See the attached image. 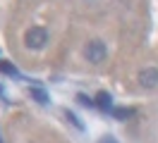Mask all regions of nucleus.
<instances>
[{"label": "nucleus", "instance_id": "nucleus-7", "mask_svg": "<svg viewBox=\"0 0 158 143\" xmlns=\"http://www.w3.org/2000/svg\"><path fill=\"white\" fill-rule=\"evenodd\" d=\"M0 72L2 74H10V76H17L19 72H17V67L10 65V62H5V60H0Z\"/></svg>", "mask_w": 158, "mask_h": 143}, {"label": "nucleus", "instance_id": "nucleus-3", "mask_svg": "<svg viewBox=\"0 0 158 143\" xmlns=\"http://www.w3.org/2000/svg\"><path fill=\"white\" fill-rule=\"evenodd\" d=\"M139 84L141 88H156L158 86V69L156 67H146L139 72Z\"/></svg>", "mask_w": 158, "mask_h": 143}, {"label": "nucleus", "instance_id": "nucleus-10", "mask_svg": "<svg viewBox=\"0 0 158 143\" xmlns=\"http://www.w3.org/2000/svg\"><path fill=\"white\" fill-rule=\"evenodd\" d=\"M0 143H2V138H0Z\"/></svg>", "mask_w": 158, "mask_h": 143}, {"label": "nucleus", "instance_id": "nucleus-8", "mask_svg": "<svg viewBox=\"0 0 158 143\" xmlns=\"http://www.w3.org/2000/svg\"><path fill=\"white\" fill-rule=\"evenodd\" d=\"M65 119H69V122L74 124V126H77L79 131H84V124L79 122V117H77V114H74V112H69V110H65Z\"/></svg>", "mask_w": 158, "mask_h": 143}, {"label": "nucleus", "instance_id": "nucleus-4", "mask_svg": "<svg viewBox=\"0 0 158 143\" xmlns=\"http://www.w3.org/2000/svg\"><path fill=\"white\" fill-rule=\"evenodd\" d=\"M94 105H98L101 110H113V98H110V93H106V91H101L98 95H96V100H94Z\"/></svg>", "mask_w": 158, "mask_h": 143}, {"label": "nucleus", "instance_id": "nucleus-6", "mask_svg": "<svg viewBox=\"0 0 158 143\" xmlns=\"http://www.w3.org/2000/svg\"><path fill=\"white\" fill-rule=\"evenodd\" d=\"M29 93H31V98H34L36 103L48 105V95H46V91H43V88H29Z\"/></svg>", "mask_w": 158, "mask_h": 143}, {"label": "nucleus", "instance_id": "nucleus-2", "mask_svg": "<svg viewBox=\"0 0 158 143\" xmlns=\"http://www.w3.org/2000/svg\"><path fill=\"white\" fill-rule=\"evenodd\" d=\"M106 55H108V48H106L103 41H89L86 48H84V57L89 62H94V65H101L106 60Z\"/></svg>", "mask_w": 158, "mask_h": 143}, {"label": "nucleus", "instance_id": "nucleus-9", "mask_svg": "<svg viewBox=\"0 0 158 143\" xmlns=\"http://www.w3.org/2000/svg\"><path fill=\"white\" fill-rule=\"evenodd\" d=\"M77 100H79V105H84V107H91V105H94V100L84 93H77Z\"/></svg>", "mask_w": 158, "mask_h": 143}, {"label": "nucleus", "instance_id": "nucleus-5", "mask_svg": "<svg viewBox=\"0 0 158 143\" xmlns=\"http://www.w3.org/2000/svg\"><path fill=\"white\" fill-rule=\"evenodd\" d=\"M132 114H134V110H132V107H115V110H113V117H115V119H120V122L129 119Z\"/></svg>", "mask_w": 158, "mask_h": 143}, {"label": "nucleus", "instance_id": "nucleus-1", "mask_svg": "<svg viewBox=\"0 0 158 143\" xmlns=\"http://www.w3.org/2000/svg\"><path fill=\"white\" fill-rule=\"evenodd\" d=\"M46 43H48V31L43 26H31L24 34V46L29 50H41V48H46Z\"/></svg>", "mask_w": 158, "mask_h": 143}]
</instances>
